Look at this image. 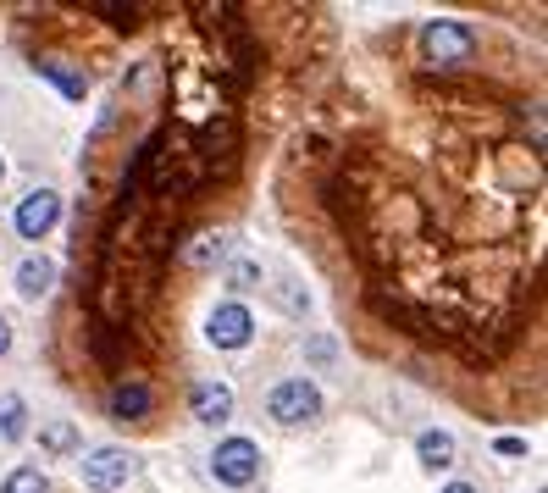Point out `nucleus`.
Listing matches in <instances>:
<instances>
[{"label": "nucleus", "mask_w": 548, "mask_h": 493, "mask_svg": "<svg viewBox=\"0 0 548 493\" xmlns=\"http://www.w3.org/2000/svg\"><path fill=\"white\" fill-rule=\"evenodd\" d=\"M6 349H12V327L0 322V355H6Z\"/></svg>", "instance_id": "aec40b11"}, {"label": "nucleus", "mask_w": 548, "mask_h": 493, "mask_svg": "<svg viewBox=\"0 0 548 493\" xmlns=\"http://www.w3.org/2000/svg\"><path fill=\"white\" fill-rule=\"evenodd\" d=\"M211 477L227 482V488H250L261 477V444L255 438H222L211 455Z\"/></svg>", "instance_id": "20e7f679"}, {"label": "nucleus", "mask_w": 548, "mask_h": 493, "mask_svg": "<svg viewBox=\"0 0 548 493\" xmlns=\"http://www.w3.org/2000/svg\"><path fill=\"white\" fill-rule=\"evenodd\" d=\"M277 305H283V311H294V316H299V311H305L310 300H299V294H294V283H283V289H277Z\"/></svg>", "instance_id": "a211bd4d"}, {"label": "nucleus", "mask_w": 548, "mask_h": 493, "mask_svg": "<svg viewBox=\"0 0 548 493\" xmlns=\"http://www.w3.org/2000/svg\"><path fill=\"white\" fill-rule=\"evenodd\" d=\"M266 416L277 427H310V421L322 416V388L310 383V377H283V383L266 394Z\"/></svg>", "instance_id": "f03ea898"}, {"label": "nucleus", "mask_w": 548, "mask_h": 493, "mask_svg": "<svg viewBox=\"0 0 548 493\" xmlns=\"http://www.w3.org/2000/svg\"><path fill=\"white\" fill-rule=\"evenodd\" d=\"M227 283H233V289H255V283H261V261H250V255H244V261H233Z\"/></svg>", "instance_id": "dca6fc26"}, {"label": "nucleus", "mask_w": 548, "mask_h": 493, "mask_svg": "<svg viewBox=\"0 0 548 493\" xmlns=\"http://www.w3.org/2000/svg\"><path fill=\"white\" fill-rule=\"evenodd\" d=\"M106 410H111V421H150V410H155V383H150V377H139V372L111 377Z\"/></svg>", "instance_id": "39448f33"}, {"label": "nucleus", "mask_w": 548, "mask_h": 493, "mask_svg": "<svg viewBox=\"0 0 548 493\" xmlns=\"http://www.w3.org/2000/svg\"><path fill=\"white\" fill-rule=\"evenodd\" d=\"M205 338H211V349H250V338H255L250 305H239V300L216 305L211 322H205Z\"/></svg>", "instance_id": "0eeeda50"}, {"label": "nucleus", "mask_w": 548, "mask_h": 493, "mask_svg": "<svg viewBox=\"0 0 548 493\" xmlns=\"http://www.w3.org/2000/svg\"><path fill=\"white\" fill-rule=\"evenodd\" d=\"M0 438H6V444L28 438V405L17 394H0Z\"/></svg>", "instance_id": "ddd939ff"}, {"label": "nucleus", "mask_w": 548, "mask_h": 493, "mask_svg": "<svg viewBox=\"0 0 548 493\" xmlns=\"http://www.w3.org/2000/svg\"><path fill=\"white\" fill-rule=\"evenodd\" d=\"M0 493H50V482H45V471H39V466H17Z\"/></svg>", "instance_id": "2eb2a0df"}, {"label": "nucleus", "mask_w": 548, "mask_h": 493, "mask_svg": "<svg viewBox=\"0 0 548 493\" xmlns=\"http://www.w3.org/2000/svg\"><path fill=\"white\" fill-rule=\"evenodd\" d=\"M61 222V194L56 189H34V194H23L17 200V211H12V228L23 233L28 244H39L50 228Z\"/></svg>", "instance_id": "423d86ee"}, {"label": "nucleus", "mask_w": 548, "mask_h": 493, "mask_svg": "<svg viewBox=\"0 0 548 493\" xmlns=\"http://www.w3.org/2000/svg\"><path fill=\"white\" fill-rule=\"evenodd\" d=\"M416 455H421V466L438 471V466H449V460H454V438L443 433V427H427V433L416 438Z\"/></svg>", "instance_id": "f8f14e48"}, {"label": "nucleus", "mask_w": 548, "mask_h": 493, "mask_svg": "<svg viewBox=\"0 0 548 493\" xmlns=\"http://www.w3.org/2000/svg\"><path fill=\"white\" fill-rule=\"evenodd\" d=\"M416 45H421V61H427V67H438V73H460V67L477 61L482 39H477V28H471V23L438 17V23H421Z\"/></svg>", "instance_id": "f257e3e1"}, {"label": "nucleus", "mask_w": 548, "mask_h": 493, "mask_svg": "<svg viewBox=\"0 0 548 493\" xmlns=\"http://www.w3.org/2000/svg\"><path fill=\"white\" fill-rule=\"evenodd\" d=\"M333 355H338V344H333V338H310V361H316V366H327Z\"/></svg>", "instance_id": "f3484780"}, {"label": "nucleus", "mask_w": 548, "mask_h": 493, "mask_svg": "<svg viewBox=\"0 0 548 493\" xmlns=\"http://www.w3.org/2000/svg\"><path fill=\"white\" fill-rule=\"evenodd\" d=\"M50 289H56V261L23 255V261H17V294H23V300H45Z\"/></svg>", "instance_id": "1a4fd4ad"}, {"label": "nucleus", "mask_w": 548, "mask_h": 493, "mask_svg": "<svg viewBox=\"0 0 548 493\" xmlns=\"http://www.w3.org/2000/svg\"><path fill=\"white\" fill-rule=\"evenodd\" d=\"M39 449L72 455V449H78V427H72V421H39Z\"/></svg>", "instance_id": "4468645a"}, {"label": "nucleus", "mask_w": 548, "mask_h": 493, "mask_svg": "<svg viewBox=\"0 0 548 493\" xmlns=\"http://www.w3.org/2000/svg\"><path fill=\"white\" fill-rule=\"evenodd\" d=\"M0 178H6V161H0Z\"/></svg>", "instance_id": "4be33fe9"}, {"label": "nucleus", "mask_w": 548, "mask_h": 493, "mask_svg": "<svg viewBox=\"0 0 548 493\" xmlns=\"http://www.w3.org/2000/svg\"><path fill=\"white\" fill-rule=\"evenodd\" d=\"M443 493H477V488H471V482H449Z\"/></svg>", "instance_id": "412c9836"}, {"label": "nucleus", "mask_w": 548, "mask_h": 493, "mask_svg": "<svg viewBox=\"0 0 548 493\" xmlns=\"http://www.w3.org/2000/svg\"><path fill=\"white\" fill-rule=\"evenodd\" d=\"M537 493H543V488H537Z\"/></svg>", "instance_id": "5701e85b"}, {"label": "nucleus", "mask_w": 548, "mask_h": 493, "mask_svg": "<svg viewBox=\"0 0 548 493\" xmlns=\"http://www.w3.org/2000/svg\"><path fill=\"white\" fill-rule=\"evenodd\" d=\"M493 449H499V455H510V460H521V455H526V438L504 433V438H499V444H493Z\"/></svg>", "instance_id": "6ab92c4d"}, {"label": "nucleus", "mask_w": 548, "mask_h": 493, "mask_svg": "<svg viewBox=\"0 0 548 493\" xmlns=\"http://www.w3.org/2000/svg\"><path fill=\"white\" fill-rule=\"evenodd\" d=\"M133 471H139V460H133L128 449L100 444V449H89V455H84V466H78V482H84L89 493H117V488H128Z\"/></svg>", "instance_id": "7ed1b4c3"}, {"label": "nucleus", "mask_w": 548, "mask_h": 493, "mask_svg": "<svg viewBox=\"0 0 548 493\" xmlns=\"http://www.w3.org/2000/svg\"><path fill=\"white\" fill-rule=\"evenodd\" d=\"M227 255H233V233H205L200 244H194L189 255H183V261L194 266V272H211V266H222Z\"/></svg>", "instance_id": "9b49d317"}, {"label": "nucleus", "mask_w": 548, "mask_h": 493, "mask_svg": "<svg viewBox=\"0 0 548 493\" xmlns=\"http://www.w3.org/2000/svg\"><path fill=\"white\" fill-rule=\"evenodd\" d=\"M189 416L205 421V427H216V421H233V388L216 383V377H200V383L189 388Z\"/></svg>", "instance_id": "6e6552de"}, {"label": "nucleus", "mask_w": 548, "mask_h": 493, "mask_svg": "<svg viewBox=\"0 0 548 493\" xmlns=\"http://www.w3.org/2000/svg\"><path fill=\"white\" fill-rule=\"evenodd\" d=\"M34 73L45 78V84H56L67 100H84L89 95V73H72L67 61H50V56H34Z\"/></svg>", "instance_id": "9d476101"}]
</instances>
